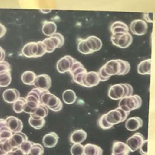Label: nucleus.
<instances>
[{"mask_svg":"<svg viewBox=\"0 0 155 155\" xmlns=\"http://www.w3.org/2000/svg\"><path fill=\"white\" fill-rule=\"evenodd\" d=\"M103 67L105 71L110 76L113 75H125L130 70V63L121 59L110 60Z\"/></svg>","mask_w":155,"mask_h":155,"instance_id":"1","label":"nucleus"},{"mask_svg":"<svg viewBox=\"0 0 155 155\" xmlns=\"http://www.w3.org/2000/svg\"><path fill=\"white\" fill-rule=\"evenodd\" d=\"M133 92V88L130 84L122 83L112 85L108 90V94L111 99L118 100L131 96Z\"/></svg>","mask_w":155,"mask_h":155,"instance_id":"2","label":"nucleus"},{"mask_svg":"<svg viewBox=\"0 0 155 155\" xmlns=\"http://www.w3.org/2000/svg\"><path fill=\"white\" fill-rule=\"evenodd\" d=\"M41 90L34 88L31 90L25 98V104L23 111L29 114H33L36 111L38 106L41 104Z\"/></svg>","mask_w":155,"mask_h":155,"instance_id":"3","label":"nucleus"},{"mask_svg":"<svg viewBox=\"0 0 155 155\" xmlns=\"http://www.w3.org/2000/svg\"><path fill=\"white\" fill-rule=\"evenodd\" d=\"M41 104L45 105L48 109L58 112L62 108V103L61 101L55 95L51 94L48 90L42 91L41 96Z\"/></svg>","mask_w":155,"mask_h":155,"instance_id":"4","label":"nucleus"},{"mask_svg":"<svg viewBox=\"0 0 155 155\" xmlns=\"http://www.w3.org/2000/svg\"><path fill=\"white\" fill-rule=\"evenodd\" d=\"M119 107L125 111H130L139 108L142 105V99L138 95H131L120 99Z\"/></svg>","mask_w":155,"mask_h":155,"instance_id":"5","label":"nucleus"},{"mask_svg":"<svg viewBox=\"0 0 155 155\" xmlns=\"http://www.w3.org/2000/svg\"><path fill=\"white\" fill-rule=\"evenodd\" d=\"M42 42L45 46L46 52L50 53L56 48H60L64 45V38L61 33H55L49 38L44 39Z\"/></svg>","mask_w":155,"mask_h":155,"instance_id":"6","label":"nucleus"},{"mask_svg":"<svg viewBox=\"0 0 155 155\" xmlns=\"http://www.w3.org/2000/svg\"><path fill=\"white\" fill-rule=\"evenodd\" d=\"M129 114L130 113L125 111L120 108L118 107L106 113L105 119L110 124L113 126L114 125L125 121Z\"/></svg>","mask_w":155,"mask_h":155,"instance_id":"7","label":"nucleus"},{"mask_svg":"<svg viewBox=\"0 0 155 155\" xmlns=\"http://www.w3.org/2000/svg\"><path fill=\"white\" fill-rule=\"evenodd\" d=\"M112 43L121 48H126L133 42V37L128 33H119L114 34L111 37Z\"/></svg>","mask_w":155,"mask_h":155,"instance_id":"8","label":"nucleus"},{"mask_svg":"<svg viewBox=\"0 0 155 155\" xmlns=\"http://www.w3.org/2000/svg\"><path fill=\"white\" fill-rule=\"evenodd\" d=\"M69 72L72 76L73 81L76 83L82 85V78L85 74L87 73V70L84 65L80 62L75 60Z\"/></svg>","mask_w":155,"mask_h":155,"instance_id":"9","label":"nucleus"},{"mask_svg":"<svg viewBox=\"0 0 155 155\" xmlns=\"http://www.w3.org/2000/svg\"><path fill=\"white\" fill-rule=\"evenodd\" d=\"M144 140L145 137L143 134L140 133H136L127 139L125 144L131 152H134L140 147Z\"/></svg>","mask_w":155,"mask_h":155,"instance_id":"10","label":"nucleus"},{"mask_svg":"<svg viewBox=\"0 0 155 155\" xmlns=\"http://www.w3.org/2000/svg\"><path fill=\"white\" fill-rule=\"evenodd\" d=\"M36 88L41 91L48 90L51 85V78L47 74H42L36 76L33 82Z\"/></svg>","mask_w":155,"mask_h":155,"instance_id":"11","label":"nucleus"},{"mask_svg":"<svg viewBox=\"0 0 155 155\" xmlns=\"http://www.w3.org/2000/svg\"><path fill=\"white\" fill-rule=\"evenodd\" d=\"M75 60L74 58L69 55H66L61 58L57 62V70L60 73L69 71Z\"/></svg>","mask_w":155,"mask_h":155,"instance_id":"12","label":"nucleus"},{"mask_svg":"<svg viewBox=\"0 0 155 155\" xmlns=\"http://www.w3.org/2000/svg\"><path fill=\"white\" fill-rule=\"evenodd\" d=\"M148 30V25L145 20L136 19L130 24V30L134 35L142 36L145 35Z\"/></svg>","mask_w":155,"mask_h":155,"instance_id":"13","label":"nucleus"},{"mask_svg":"<svg viewBox=\"0 0 155 155\" xmlns=\"http://www.w3.org/2000/svg\"><path fill=\"white\" fill-rule=\"evenodd\" d=\"M100 82L99 74L96 71H90L85 74L82 78V85L85 87H93L99 84Z\"/></svg>","mask_w":155,"mask_h":155,"instance_id":"14","label":"nucleus"},{"mask_svg":"<svg viewBox=\"0 0 155 155\" xmlns=\"http://www.w3.org/2000/svg\"><path fill=\"white\" fill-rule=\"evenodd\" d=\"M5 122L8 128L13 133L21 132L23 128L22 122L15 116H8L6 118Z\"/></svg>","mask_w":155,"mask_h":155,"instance_id":"15","label":"nucleus"},{"mask_svg":"<svg viewBox=\"0 0 155 155\" xmlns=\"http://www.w3.org/2000/svg\"><path fill=\"white\" fill-rule=\"evenodd\" d=\"M27 140H28L27 136L21 132L13 133L11 137L8 140L10 145L13 148L19 147L24 142Z\"/></svg>","mask_w":155,"mask_h":155,"instance_id":"16","label":"nucleus"},{"mask_svg":"<svg viewBox=\"0 0 155 155\" xmlns=\"http://www.w3.org/2000/svg\"><path fill=\"white\" fill-rule=\"evenodd\" d=\"M130 150L127 145L122 142H114L113 145L111 155H129Z\"/></svg>","mask_w":155,"mask_h":155,"instance_id":"17","label":"nucleus"},{"mask_svg":"<svg viewBox=\"0 0 155 155\" xmlns=\"http://www.w3.org/2000/svg\"><path fill=\"white\" fill-rule=\"evenodd\" d=\"M143 125V120L142 119L137 116L132 117L128 119L125 122V128L131 131H134L140 128H141Z\"/></svg>","mask_w":155,"mask_h":155,"instance_id":"18","label":"nucleus"},{"mask_svg":"<svg viewBox=\"0 0 155 155\" xmlns=\"http://www.w3.org/2000/svg\"><path fill=\"white\" fill-rule=\"evenodd\" d=\"M59 137L54 132H50L44 136L42 138V143L47 148H53L58 142Z\"/></svg>","mask_w":155,"mask_h":155,"instance_id":"19","label":"nucleus"},{"mask_svg":"<svg viewBox=\"0 0 155 155\" xmlns=\"http://www.w3.org/2000/svg\"><path fill=\"white\" fill-rule=\"evenodd\" d=\"M85 41L88 48L93 52L99 50L102 46L101 40L97 36H90L85 39Z\"/></svg>","mask_w":155,"mask_h":155,"instance_id":"20","label":"nucleus"},{"mask_svg":"<svg viewBox=\"0 0 155 155\" xmlns=\"http://www.w3.org/2000/svg\"><path fill=\"white\" fill-rule=\"evenodd\" d=\"M2 97L5 102L14 103L20 97V94L19 91L15 88H8L4 91Z\"/></svg>","mask_w":155,"mask_h":155,"instance_id":"21","label":"nucleus"},{"mask_svg":"<svg viewBox=\"0 0 155 155\" xmlns=\"http://www.w3.org/2000/svg\"><path fill=\"white\" fill-rule=\"evenodd\" d=\"M38 51L37 42H31L26 44L22 48V53L27 58H35Z\"/></svg>","mask_w":155,"mask_h":155,"instance_id":"22","label":"nucleus"},{"mask_svg":"<svg viewBox=\"0 0 155 155\" xmlns=\"http://www.w3.org/2000/svg\"><path fill=\"white\" fill-rule=\"evenodd\" d=\"M87 136V133L84 130L79 129L71 133L70 137V140L74 144H81V143L83 142L86 139Z\"/></svg>","mask_w":155,"mask_h":155,"instance_id":"23","label":"nucleus"},{"mask_svg":"<svg viewBox=\"0 0 155 155\" xmlns=\"http://www.w3.org/2000/svg\"><path fill=\"white\" fill-rule=\"evenodd\" d=\"M12 134L13 133L8 128L5 120L0 119V142L8 140Z\"/></svg>","mask_w":155,"mask_h":155,"instance_id":"24","label":"nucleus"},{"mask_svg":"<svg viewBox=\"0 0 155 155\" xmlns=\"http://www.w3.org/2000/svg\"><path fill=\"white\" fill-rule=\"evenodd\" d=\"M110 30L113 35H114L119 33H128L129 28L124 22L116 21L111 24Z\"/></svg>","mask_w":155,"mask_h":155,"instance_id":"25","label":"nucleus"},{"mask_svg":"<svg viewBox=\"0 0 155 155\" xmlns=\"http://www.w3.org/2000/svg\"><path fill=\"white\" fill-rule=\"evenodd\" d=\"M151 70V59H148L142 61L137 66V72L140 74H150Z\"/></svg>","mask_w":155,"mask_h":155,"instance_id":"26","label":"nucleus"},{"mask_svg":"<svg viewBox=\"0 0 155 155\" xmlns=\"http://www.w3.org/2000/svg\"><path fill=\"white\" fill-rule=\"evenodd\" d=\"M102 149L94 144L87 143L84 146L85 155H102Z\"/></svg>","mask_w":155,"mask_h":155,"instance_id":"27","label":"nucleus"},{"mask_svg":"<svg viewBox=\"0 0 155 155\" xmlns=\"http://www.w3.org/2000/svg\"><path fill=\"white\" fill-rule=\"evenodd\" d=\"M57 26L55 22L53 21H47L44 23L42 27V33L46 35V36H51L53 34H54L56 31Z\"/></svg>","mask_w":155,"mask_h":155,"instance_id":"28","label":"nucleus"},{"mask_svg":"<svg viewBox=\"0 0 155 155\" xmlns=\"http://www.w3.org/2000/svg\"><path fill=\"white\" fill-rule=\"evenodd\" d=\"M48 113V108L42 104H39L34 113L30 114V117L35 119H44Z\"/></svg>","mask_w":155,"mask_h":155,"instance_id":"29","label":"nucleus"},{"mask_svg":"<svg viewBox=\"0 0 155 155\" xmlns=\"http://www.w3.org/2000/svg\"><path fill=\"white\" fill-rule=\"evenodd\" d=\"M76 98L77 97L75 92L71 89L66 90L62 93L63 101L67 104H73L76 101Z\"/></svg>","mask_w":155,"mask_h":155,"instance_id":"30","label":"nucleus"},{"mask_svg":"<svg viewBox=\"0 0 155 155\" xmlns=\"http://www.w3.org/2000/svg\"><path fill=\"white\" fill-rule=\"evenodd\" d=\"M36 76V75L33 71H26L22 73L21 76V80L22 82L26 85H33Z\"/></svg>","mask_w":155,"mask_h":155,"instance_id":"31","label":"nucleus"},{"mask_svg":"<svg viewBox=\"0 0 155 155\" xmlns=\"http://www.w3.org/2000/svg\"><path fill=\"white\" fill-rule=\"evenodd\" d=\"M12 76L10 71H5L0 73V87H7L11 82Z\"/></svg>","mask_w":155,"mask_h":155,"instance_id":"32","label":"nucleus"},{"mask_svg":"<svg viewBox=\"0 0 155 155\" xmlns=\"http://www.w3.org/2000/svg\"><path fill=\"white\" fill-rule=\"evenodd\" d=\"M30 125L36 130L41 129L45 124V120L44 119H35L30 117L28 119Z\"/></svg>","mask_w":155,"mask_h":155,"instance_id":"33","label":"nucleus"},{"mask_svg":"<svg viewBox=\"0 0 155 155\" xmlns=\"http://www.w3.org/2000/svg\"><path fill=\"white\" fill-rule=\"evenodd\" d=\"M25 104V99L20 97L16 100L13 105V109L16 113H20L23 111L24 107Z\"/></svg>","mask_w":155,"mask_h":155,"instance_id":"34","label":"nucleus"},{"mask_svg":"<svg viewBox=\"0 0 155 155\" xmlns=\"http://www.w3.org/2000/svg\"><path fill=\"white\" fill-rule=\"evenodd\" d=\"M78 49L79 52L84 54H88L90 53H93L88 47L85 39H81L78 44Z\"/></svg>","mask_w":155,"mask_h":155,"instance_id":"35","label":"nucleus"},{"mask_svg":"<svg viewBox=\"0 0 155 155\" xmlns=\"http://www.w3.org/2000/svg\"><path fill=\"white\" fill-rule=\"evenodd\" d=\"M71 155H85L84 146L81 144H73L70 150Z\"/></svg>","mask_w":155,"mask_h":155,"instance_id":"36","label":"nucleus"},{"mask_svg":"<svg viewBox=\"0 0 155 155\" xmlns=\"http://www.w3.org/2000/svg\"><path fill=\"white\" fill-rule=\"evenodd\" d=\"M44 148L41 144L34 143L29 154L31 155H42L44 154Z\"/></svg>","mask_w":155,"mask_h":155,"instance_id":"37","label":"nucleus"},{"mask_svg":"<svg viewBox=\"0 0 155 155\" xmlns=\"http://www.w3.org/2000/svg\"><path fill=\"white\" fill-rule=\"evenodd\" d=\"M13 148L10 145L8 140L0 142V155H5L11 151Z\"/></svg>","mask_w":155,"mask_h":155,"instance_id":"38","label":"nucleus"},{"mask_svg":"<svg viewBox=\"0 0 155 155\" xmlns=\"http://www.w3.org/2000/svg\"><path fill=\"white\" fill-rule=\"evenodd\" d=\"M34 143L31 141H29V140H27L24 142L20 146H19V148L22 150V151L25 154H27L29 153L32 146L33 145Z\"/></svg>","mask_w":155,"mask_h":155,"instance_id":"39","label":"nucleus"},{"mask_svg":"<svg viewBox=\"0 0 155 155\" xmlns=\"http://www.w3.org/2000/svg\"><path fill=\"white\" fill-rule=\"evenodd\" d=\"M98 124H99V127L102 128V129H104V130H107V129H110L111 128L113 125L110 124L105 119V114H103L101 117L100 119H99V121H98Z\"/></svg>","mask_w":155,"mask_h":155,"instance_id":"40","label":"nucleus"},{"mask_svg":"<svg viewBox=\"0 0 155 155\" xmlns=\"http://www.w3.org/2000/svg\"><path fill=\"white\" fill-rule=\"evenodd\" d=\"M36 42L38 45V51H37L35 58L41 57L46 53V48L45 45L42 41H38Z\"/></svg>","mask_w":155,"mask_h":155,"instance_id":"41","label":"nucleus"},{"mask_svg":"<svg viewBox=\"0 0 155 155\" xmlns=\"http://www.w3.org/2000/svg\"><path fill=\"white\" fill-rule=\"evenodd\" d=\"M98 74H99L100 81H102V82L108 80L110 79V78L111 77L110 76L108 75L107 74V73L105 71L103 66L100 68L99 71L98 72Z\"/></svg>","mask_w":155,"mask_h":155,"instance_id":"42","label":"nucleus"},{"mask_svg":"<svg viewBox=\"0 0 155 155\" xmlns=\"http://www.w3.org/2000/svg\"><path fill=\"white\" fill-rule=\"evenodd\" d=\"M5 71H11L10 64L6 61L0 62V73Z\"/></svg>","mask_w":155,"mask_h":155,"instance_id":"43","label":"nucleus"},{"mask_svg":"<svg viewBox=\"0 0 155 155\" xmlns=\"http://www.w3.org/2000/svg\"><path fill=\"white\" fill-rule=\"evenodd\" d=\"M147 145H148V140H145L142 143L140 146V152L142 155H147Z\"/></svg>","mask_w":155,"mask_h":155,"instance_id":"44","label":"nucleus"},{"mask_svg":"<svg viewBox=\"0 0 155 155\" xmlns=\"http://www.w3.org/2000/svg\"><path fill=\"white\" fill-rule=\"evenodd\" d=\"M8 153L10 155H26L22 151V150L19 147L13 148Z\"/></svg>","mask_w":155,"mask_h":155,"instance_id":"45","label":"nucleus"},{"mask_svg":"<svg viewBox=\"0 0 155 155\" xmlns=\"http://www.w3.org/2000/svg\"><path fill=\"white\" fill-rule=\"evenodd\" d=\"M153 14L154 13H146L143 14L144 19L148 22H153Z\"/></svg>","mask_w":155,"mask_h":155,"instance_id":"46","label":"nucleus"},{"mask_svg":"<svg viewBox=\"0 0 155 155\" xmlns=\"http://www.w3.org/2000/svg\"><path fill=\"white\" fill-rule=\"evenodd\" d=\"M7 31V29L6 27L2 24L0 23V38L3 37L5 34L6 33Z\"/></svg>","mask_w":155,"mask_h":155,"instance_id":"47","label":"nucleus"},{"mask_svg":"<svg viewBox=\"0 0 155 155\" xmlns=\"http://www.w3.org/2000/svg\"><path fill=\"white\" fill-rule=\"evenodd\" d=\"M5 58V51L1 47H0V62L4 61Z\"/></svg>","mask_w":155,"mask_h":155,"instance_id":"48","label":"nucleus"},{"mask_svg":"<svg viewBox=\"0 0 155 155\" xmlns=\"http://www.w3.org/2000/svg\"><path fill=\"white\" fill-rule=\"evenodd\" d=\"M40 11L43 13L47 14L51 12V9H40Z\"/></svg>","mask_w":155,"mask_h":155,"instance_id":"49","label":"nucleus"},{"mask_svg":"<svg viewBox=\"0 0 155 155\" xmlns=\"http://www.w3.org/2000/svg\"><path fill=\"white\" fill-rule=\"evenodd\" d=\"M5 155H10V154H9V153H7V154H5Z\"/></svg>","mask_w":155,"mask_h":155,"instance_id":"50","label":"nucleus"},{"mask_svg":"<svg viewBox=\"0 0 155 155\" xmlns=\"http://www.w3.org/2000/svg\"><path fill=\"white\" fill-rule=\"evenodd\" d=\"M26 155H31V154H30L28 153V154H26Z\"/></svg>","mask_w":155,"mask_h":155,"instance_id":"51","label":"nucleus"}]
</instances>
